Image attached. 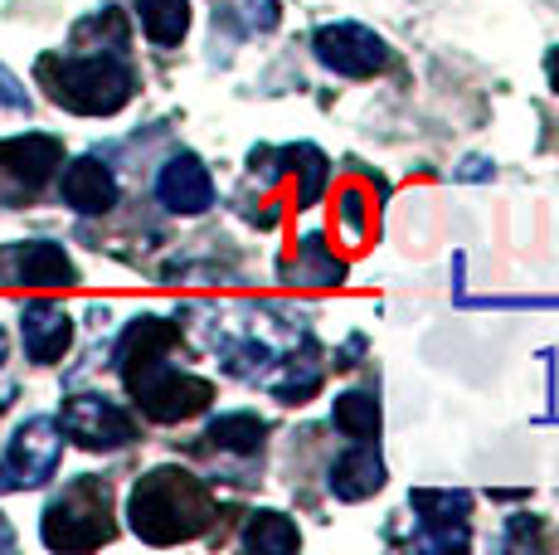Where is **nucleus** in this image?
<instances>
[{
  "label": "nucleus",
  "mask_w": 559,
  "mask_h": 555,
  "mask_svg": "<svg viewBox=\"0 0 559 555\" xmlns=\"http://www.w3.org/2000/svg\"><path fill=\"white\" fill-rule=\"evenodd\" d=\"M156 196H160V205L176 210V215H204V210L214 205V180L195 156H176V162L160 166Z\"/></svg>",
  "instance_id": "obj_12"
},
{
  "label": "nucleus",
  "mask_w": 559,
  "mask_h": 555,
  "mask_svg": "<svg viewBox=\"0 0 559 555\" xmlns=\"http://www.w3.org/2000/svg\"><path fill=\"white\" fill-rule=\"evenodd\" d=\"M287 273H293L297 283H311V287L341 283V263H336V253H331L326 244L317 239V234H307V239L297 244V259L287 263Z\"/></svg>",
  "instance_id": "obj_20"
},
{
  "label": "nucleus",
  "mask_w": 559,
  "mask_h": 555,
  "mask_svg": "<svg viewBox=\"0 0 559 555\" xmlns=\"http://www.w3.org/2000/svg\"><path fill=\"white\" fill-rule=\"evenodd\" d=\"M20 336H25V351L35 366H53V361L69 351L73 341V322L59 303L49 297H35V303L20 307Z\"/></svg>",
  "instance_id": "obj_11"
},
{
  "label": "nucleus",
  "mask_w": 559,
  "mask_h": 555,
  "mask_svg": "<svg viewBox=\"0 0 559 555\" xmlns=\"http://www.w3.org/2000/svg\"><path fill=\"white\" fill-rule=\"evenodd\" d=\"M214 448H224V453H258L267 439V424L258 420V414L239 410V414H219V420L210 424V434H204Z\"/></svg>",
  "instance_id": "obj_18"
},
{
  "label": "nucleus",
  "mask_w": 559,
  "mask_h": 555,
  "mask_svg": "<svg viewBox=\"0 0 559 555\" xmlns=\"http://www.w3.org/2000/svg\"><path fill=\"white\" fill-rule=\"evenodd\" d=\"M414 511L424 521V546L433 551H462L467 546V493H428L418 487L414 497Z\"/></svg>",
  "instance_id": "obj_10"
},
{
  "label": "nucleus",
  "mask_w": 559,
  "mask_h": 555,
  "mask_svg": "<svg viewBox=\"0 0 559 555\" xmlns=\"http://www.w3.org/2000/svg\"><path fill=\"white\" fill-rule=\"evenodd\" d=\"M59 190H63V205L79 210V215H107L117 205V176L103 162H93V156H83V162L63 170Z\"/></svg>",
  "instance_id": "obj_13"
},
{
  "label": "nucleus",
  "mask_w": 559,
  "mask_h": 555,
  "mask_svg": "<svg viewBox=\"0 0 559 555\" xmlns=\"http://www.w3.org/2000/svg\"><path fill=\"white\" fill-rule=\"evenodd\" d=\"M112 483L107 477H79L45 507L39 536L49 551H93L112 541Z\"/></svg>",
  "instance_id": "obj_3"
},
{
  "label": "nucleus",
  "mask_w": 559,
  "mask_h": 555,
  "mask_svg": "<svg viewBox=\"0 0 559 555\" xmlns=\"http://www.w3.org/2000/svg\"><path fill=\"white\" fill-rule=\"evenodd\" d=\"M136 15H142L146 39L170 49V45H180L190 29V0H136Z\"/></svg>",
  "instance_id": "obj_16"
},
{
  "label": "nucleus",
  "mask_w": 559,
  "mask_h": 555,
  "mask_svg": "<svg viewBox=\"0 0 559 555\" xmlns=\"http://www.w3.org/2000/svg\"><path fill=\"white\" fill-rule=\"evenodd\" d=\"M132 531L152 546H176L210 527L214 501L204 493V483L186 468H152L146 477H136L132 501H127Z\"/></svg>",
  "instance_id": "obj_2"
},
{
  "label": "nucleus",
  "mask_w": 559,
  "mask_h": 555,
  "mask_svg": "<svg viewBox=\"0 0 559 555\" xmlns=\"http://www.w3.org/2000/svg\"><path fill=\"white\" fill-rule=\"evenodd\" d=\"M297 527L283 517V511H253L249 527H243V546L258 551V555H287L297 551Z\"/></svg>",
  "instance_id": "obj_19"
},
{
  "label": "nucleus",
  "mask_w": 559,
  "mask_h": 555,
  "mask_svg": "<svg viewBox=\"0 0 559 555\" xmlns=\"http://www.w3.org/2000/svg\"><path fill=\"white\" fill-rule=\"evenodd\" d=\"M63 162V146L59 137L45 132H25V137H10L0 142V205L20 210L49 186V176Z\"/></svg>",
  "instance_id": "obj_5"
},
{
  "label": "nucleus",
  "mask_w": 559,
  "mask_h": 555,
  "mask_svg": "<svg viewBox=\"0 0 559 555\" xmlns=\"http://www.w3.org/2000/svg\"><path fill=\"white\" fill-rule=\"evenodd\" d=\"M5 346H10V336H5V327H0V361H5Z\"/></svg>",
  "instance_id": "obj_27"
},
{
  "label": "nucleus",
  "mask_w": 559,
  "mask_h": 555,
  "mask_svg": "<svg viewBox=\"0 0 559 555\" xmlns=\"http://www.w3.org/2000/svg\"><path fill=\"white\" fill-rule=\"evenodd\" d=\"M0 108H15V113H25V108H29L25 88L15 83V73H10V69H0Z\"/></svg>",
  "instance_id": "obj_24"
},
{
  "label": "nucleus",
  "mask_w": 559,
  "mask_h": 555,
  "mask_svg": "<svg viewBox=\"0 0 559 555\" xmlns=\"http://www.w3.org/2000/svg\"><path fill=\"white\" fill-rule=\"evenodd\" d=\"M59 453H63L59 420H49V414L25 420L15 429V439H10L5 458H0V477H5V487H39V483H49L53 477Z\"/></svg>",
  "instance_id": "obj_7"
},
{
  "label": "nucleus",
  "mask_w": 559,
  "mask_h": 555,
  "mask_svg": "<svg viewBox=\"0 0 559 555\" xmlns=\"http://www.w3.org/2000/svg\"><path fill=\"white\" fill-rule=\"evenodd\" d=\"M132 45V29H127V15L117 5L93 10L88 20H79L73 29V49H107V55H127Z\"/></svg>",
  "instance_id": "obj_15"
},
{
  "label": "nucleus",
  "mask_w": 559,
  "mask_h": 555,
  "mask_svg": "<svg viewBox=\"0 0 559 555\" xmlns=\"http://www.w3.org/2000/svg\"><path fill=\"white\" fill-rule=\"evenodd\" d=\"M545 69H550V88L559 93V49H550V59H545Z\"/></svg>",
  "instance_id": "obj_26"
},
{
  "label": "nucleus",
  "mask_w": 559,
  "mask_h": 555,
  "mask_svg": "<svg viewBox=\"0 0 559 555\" xmlns=\"http://www.w3.org/2000/svg\"><path fill=\"white\" fill-rule=\"evenodd\" d=\"M317 390H321V370L311 361H287V370L273 380V394L283 404H307Z\"/></svg>",
  "instance_id": "obj_21"
},
{
  "label": "nucleus",
  "mask_w": 559,
  "mask_h": 555,
  "mask_svg": "<svg viewBox=\"0 0 559 555\" xmlns=\"http://www.w3.org/2000/svg\"><path fill=\"white\" fill-rule=\"evenodd\" d=\"M287 162H293V170H302V205H317V196H321V186H326V156L317 152V146H287Z\"/></svg>",
  "instance_id": "obj_22"
},
{
  "label": "nucleus",
  "mask_w": 559,
  "mask_h": 555,
  "mask_svg": "<svg viewBox=\"0 0 559 555\" xmlns=\"http://www.w3.org/2000/svg\"><path fill=\"white\" fill-rule=\"evenodd\" d=\"M380 487H384V463L370 444H356L350 453H341L331 463V493L341 501H360V497L380 493Z\"/></svg>",
  "instance_id": "obj_14"
},
{
  "label": "nucleus",
  "mask_w": 559,
  "mask_h": 555,
  "mask_svg": "<svg viewBox=\"0 0 559 555\" xmlns=\"http://www.w3.org/2000/svg\"><path fill=\"white\" fill-rule=\"evenodd\" d=\"M317 59L326 63L331 73H346V79H370L390 63V49L374 29L365 25H350V20H336V25H321L317 39H311Z\"/></svg>",
  "instance_id": "obj_8"
},
{
  "label": "nucleus",
  "mask_w": 559,
  "mask_h": 555,
  "mask_svg": "<svg viewBox=\"0 0 559 555\" xmlns=\"http://www.w3.org/2000/svg\"><path fill=\"white\" fill-rule=\"evenodd\" d=\"M331 420H336V429L346 434V439L370 444L374 434H380V400L365 390H346V394H336V404H331Z\"/></svg>",
  "instance_id": "obj_17"
},
{
  "label": "nucleus",
  "mask_w": 559,
  "mask_h": 555,
  "mask_svg": "<svg viewBox=\"0 0 559 555\" xmlns=\"http://www.w3.org/2000/svg\"><path fill=\"white\" fill-rule=\"evenodd\" d=\"M341 224H346L356 239L365 234V190H360V186H346V190H341Z\"/></svg>",
  "instance_id": "obj_23"
},
{
  "label": "nucleus",
  "mask_w": 559,
  "mask_h": 555,
  "mask_svg": "<svg viewBox=\"0 0 559 555\" xmlns=\"http://www.w3.org/2000/svg\"><path fill=\"white\" fill-rule=\"evenodd\" d=\"M73 263L59 244L49 239H29V244H10L0 249V283L15 287H69L73 283Z\"/></svg>",
  "instance_id": "obj_9"
},
{
  "label": "nucleus",
  "mask_w": 559,
  "mask_h": 555,
  "mask_svg": "<svg viewBox=\"0 0 559 555\" xmlns=\"http://www.w3.org/2000/svg\"><path fill=\"white\" fill-rule=\"evenodd\" d=\"M39 83L59 108L79 117H112L127 108L136 88V73L127 55H107V49H69V55H45L39 59Z\"/></svg>",
  "instance_id": "obj_1"
},
{
  "label": "nucleus",
  "mask_w": 559,
  "mask_h": 555,
  "mask_svg": "<svg viewBox=\"0 0 559 555\" xmlns=\"http://www.w3.org/2000/svg\"><path fill=\"white\" fill-rule=\"evenodd\" d=\"M243 10H249V25H253V29H273L277 0H243Z\"/></svg>",
  "instance_id": "obj_25"
},
{
  "label": "nucleus",
  "mask_w": 559,
  "mask_h": 555,
  "mask_svg": "<svg viewBox=\"0 0 559 555\" xmlns=\"http://www.w3.org/2000/svg\"><path fill=\"white\" fill-rule=\"evenodd\" d=\"M122 386L132 390V400L142 404V414L156 420V424H180V420H190V414L210 410V400H214L210 380L170 366V356H160V361H152V366L122 376Z\"/></svg>",
  "instance_id": "obj_4"
},
{
  "label": "nucleus",
  "mask_w": 559,
  "mask_h": 555,
  "mask_svg": "<svg viewBox=\"0 0 559 555\" xmlns=\"http://www.w3.org/2000/svg\"><path fill=\"white\" fill-rule=\"evenodd\" d=\"M59 429L79 448H93V453H112V448H127L136 439L132 414L122 404L103 400V394H73V400H63Z\"/></svg>",
  "instance_id": "obj_6"
}]
</instances>
